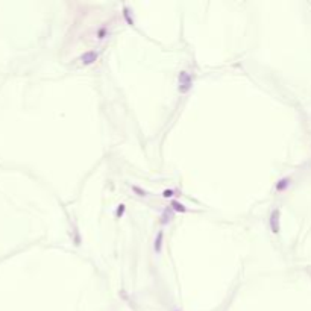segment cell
Returning <instances> with one entry per match:
<instances>
[{"label":"cell","instance_id":"6da1fadb","mask_svg":"<svg viewBox=\"0 0 311 311\" xmlns=\"http://www.w3.org/2000/svg\"><path fill=\"white\" fill-rule=\"evenodd\" d=\"M161 237H162V234L159 232V235H158V241L155 243V249H156V250H159V246H161Z\"/></svg>","mask_w":311,"mask_h":311},{"label":"cell","instance_id":"7a4b0ae2","mask_svg":"<svg viewBox=\"0 0 311 311\" xmlns=\"http://www.w3.org/2000/svg\"><path fill=\"white\" fill-rule=\"evenodd\" d=\"M173 205H175V208H176L178 211H184V206H182V205H179L178 202H173Z\"/></svg>","mask_w":311,"mask_h":311}]
</instances>
